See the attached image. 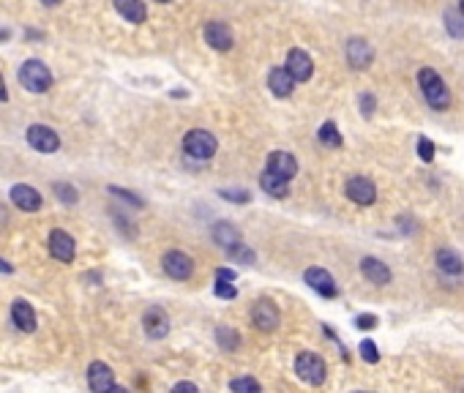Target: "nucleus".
I'll return each mask as SVG.
<instances>
[{
	"label": "nucleus",
	"instance_id": "c9c22d12",
	"mask_svg": "<svg viewBox=\"0 0 464 393\" xmlns=\"http://www.w3.org/2000/svg\"><path fill=\"white\" fill-rule=\"evenodd\" d=\"M109 194L123 196L126 202H134V205H140V207H142V199H137V194H131V192H123V189H118V186H112V189H109Z\"/></svg>",
	"mask_w": 464,
	"mask_h": 393
},
{
	"label": "nucleus",
	"instance_id": "a878e982",
	"mask_svg": "<svg viewBox=\"0 0 464 393\" xmlns=\"http://www.w3.org/2000/svg\"><path fill=\"white\" fill-rule=\"evenodd\" d=\"M320 142L328 145V148H341V131L336 129L333 121H328V123L320 126Z\"/></svg>",
	"mask_w": 464,
	"mask_h": 393
},
{
	"label": "nucleus",
	"instance_id": "a19ab883",
	"mask_svg": "<svg viewBox=\"0 0 464 393\" xmlns=\"http://www.w3.org/2000/svg\"><path fill=\"white\" fill-rule=\"evenodd\" d=\"M459 14L464 16V0H459Z\"/></svg>",
	"mask_w": 464,
	"mask_h": 393
},
{
	"label": "nucleus",
	"instance_id": "4be33fe9",
	"mask_svg": "<svg viewBox=\"0 0 464 393\" xmlns=\"http://www.w3.org/2000/svg\"><path fill=\"white\" fill-rule=\"evenodd\" d=\"M435 262H437V268H440L443 273H451V276H462L464 273L462 257H459L456 251H451V249H440L437 257H435Z\"/></svg>",
	"mask_w": 464,
	"mask_h": 393
},
{
	"label": "nucleus",
	"instance_id": "7c9ffc66",
	"mask_svg": "<svg viewBox=\"0 0 464 393\" xmlns=\"http://www.w3.org/2000/svg\"><path fill=\"white\" fill-rule=\"evenodd\" d=\"M216 295L230 301V298H235V295H237V290H235V287L230 284V279H216Z\"/></svg>",
	"mask_w": 464,
	"mask_h": 393
},
{
	"label": "nucleus",
	"instance_id": "f3484780",
	"mask_svg": "<svg viewBox=\"0 0 464 393\" xmlns=\"http://www.w3.org/2000/svg\"><path fill=\"white\" fill-rule=\"evenodd\" d=\"M361 273H363L366 281H372L377 287H385L391 281V268L385 262H380L377 257H363L361 259Z\"/></svg>",
	"mask_w": 464,
	"mask_h": 393
},
{
	"label": "nucleus",
	"instance_id": "6ab92c4d",
	"mask_svg": "<svg viewBox=\"0 0 464 393\" xmlns=\"http://www.w3.org/2000/svg\"><path fill=\"white\" fill-rule=\"evenodd\" d=\"M11 320H14V325H16L19 331H25V333H33V331H36V312H33V306H30L27 301H14V306H11Z\"/></svg>",
	"mask_w": 464,
	"mask_h": 393
},
{
	"label": "nucleus",
	"instance_id": "79ce46f5",
	"mask_svg": "<svg viewBox=\"0 0 464 393\" xmlns=\"http://www.w3.org/2000/svg\"><path fill=\"white\" fill-rule=\"evenodd\" d=\"M159 3H170V0H159Z\"/></svg>",
	"mask_w": 464,
	"mask_h": 393
},
{
	"label": "nucleus",
	"instance_id": "58836bf2",
	"mask_svg": "<svg viewBox=\"0 0 464 393\" xmlns=\"http://www.w3.org/2000/svg\"><path fill=\"white\" fill-rule=\"evenodd\" d=\"M5 218H8V216H5V210L0 207V224H5Z\"/></svg>",
	"mask_w": 464,
	"mask_h": 393
},
{
	"label": "nucleus",
	"instance_id": "aec40b11",
	"mask_svg": "<svg viewBox=\"0 0 464 393\" xmlns=\"http://www.w3.org/2000/svg\"><path fill=\"white\" fill-rule=\"evenodd\" d=\"M268 88H270V93H273V96L284 99V96H289V93H292L295 79L289 77V71H287V68H273V71L268 74Z\"/></svg>",
	"mask_w": 464,
	"mask_h": 393
},
{
	"label": "nucleus",
	"instance_id": "dca6fc26",
	"mask_svg": "<svg viewBox=\"0 0 464 393\" xmlns=\"http://www.w3.org/2000/svg\"><path fill=\"white\" fill-rule=\"evenodd\" d=\"M205 41H208L214 49H219V52L232 49L235 38H232L230 25H224V22H208V25H205Z\"/></svg>",
	"mask_w": 464,
	"mask_h": 393
},
{
	"label": "nucleus",
	"instance_id": "f03ea898",
	"mask_svg": "<svg viewBox=\"0 0 464 393\" xmlns=\"http://www.w3.org/2000/svg\"><path fill=\"white\" fill-rule=\"evenodd\" d=\"M19 82L22 88H27L30 93H47L52 88V71L41 63V60H25L19 68Z\"/></svg>",
	"mask_w": 464,
	"mask_h": 393
},
{
	"label": "nucleus",
	"instance_id": "6e6552de",
	"mask_svg": "<svg viewBox=\"0 0 464 393\" xmlns=\"http://www.w3.org/2000/svg\"><path fill=\"white\" fill-rule=\"evenodd\" d=\"M372 60H374V49H372V44H369L366 38L355 36V38H350V41H347V63H350L355 71L369 68V66H372Z\"/></svg>",
	"mask_w": 464,
	"mask_h": 393
},
{
	"label": "nucleus",
	"instance_id": "473e14b6",
	"mask_svg": "<svg viewBox=\"0 0 464 393\" xmlns=\"http://www.w3.org/2000/svg\"><path fill=\"white\" fill-rule=\"evenodd\" d=\"M355 325H358L361 331H374V328H377V317H374V314H361V317L355 320Z\"/></svg>",
	"mask_w": 464,
	"mask_h": 393
},
{
	"label": "nucleus",
	"instance_id": "b1692460",
	"mask_svg": "<svg viewBox=\"0 0 464 393\" xmlns=\"http://www.w3.org/2000/svg\"><path fill=\"white\" fill-rule=\"evenodd\" d=\"M214 240H216L219 246H224L227 251H230V249H235L237 243H243L240 232H237L232 224H216V227H214Z\"/></svg>",
	"mask_w": 464,
	"mask_h": 393
},
{
	"label": "nucleus",
	"instance_id": "ddd939ff",
	"mask_svg": "<svg viewBox=\"0 0 464 393\" xmlns=\"http://www.w3.org/2000/svg\"><path fill=\"white\" fill-rule=\"evenodd\" d=\"M142 328H145V333H148L151 339H164V336L170 333V317H167V312L159 309V306H151V309L142 314Z\"/></svg>",
	"mask_w": 464,
	"mask_h": 393
},
{
	"label": "nucleus",
	"instance_id": "c756f323",
	"mask_svg": "<svg viewBox=\"0 0 464 393\" xmlns=\"http://www.w3.org/2000/svg\"><path fill=\"white\" fill-rule=\"evenodd\" d=\"M232 391H262V385L257 383V380H251V377H240V380H232L230 383Z\"/></svg>",
	"mask_w": 464,
	"mask_h": 393
},
{
	"label": "nucleus",
	"instance_id": "cd10ccee",
	"mask_svg": "<svg viewBox=\"0 0 464 393\" xmlns=\"http://www.w3.org/2000/svg\"><path fill=\"white\" fill-rule=\"evenodd\" d=\"M52 189H55V194H57L60 202H68V205L77 202V189H74V186H68V183H55Z\"/></svg>",
	"mask_w": 464,
	"mask_h": 393
},
{
	"label": "nucleus",
	"instance_id": "20e7f679",
	"mask_svg": "<svg viewBox=\"0 0 464 393\" xmlns=\"http://www.w3.org/2000/svg\"><path fill=\"white\" fill-rule=\"evenodd\" d=\"M295 372H298V377H300L303 383H309V385H322V383H325V375H328L325 361H322L320 355H314V353L298 355Z\"/></svg>",
	"mask_w": 464,
	"mask_h": 393
},
{
	"label": "nucleus",
	"instance_id": "9b49d317",
	"mask_svg": "<svg viewBox=\"0 0 464 393\" xmlns=\"http://www.w3.org/2000/svg\"><path fill=\"white\" fill-rule=\"evenodd\" d=\"M303 279H306V284H309L314 292H320L322 298H336V295H339V287H336L333 276H331L325 268H309V270L303 273Z\"/></svg>",
	"mask_w": 464,
	"mask_h": 393
},
{
	"label": "nucleus",
	"instance_id": "4c0bfd02",
	"mask_svg": "<svg viewBox=\"0 0 464 393\" xmlns=\"http://www.w3.org/2000/svg\"><path fill=\"white\" fill-rule=\"evenodd\" d=\"M0 270H3V273H11V265H8L5 259H0Z\"/></svg>",
	"mask_w": 464,
	"mask_h": 393
},
{
	"label": "nucleus",
	"instance_id": "72a5a7b5",
	"mask_svg": "<svg viewBox=\"0 0 464 393\" xmlns=\"http://www.w3.org/2000/svg\"><path fill=\"white\" fill-rule=\"evenodd\" d=\"M374 107H377L374 96H372V93H363V96H361V112H363V115L369 118V115L374 112Z\"/></svg>",
	"mask_w": 464,
	"mask_h": 393
},
{
	"label": "nucleus",
	"instance_id": "e433bc0d",
	"mask_svg": "<svg viewBox=\"0 0 464 393\" xmlns=\"http://www.w3.org/2000/svg\"><path fill=\"white\" fill-rule=\"evenodd\" d=\"M216 279H230V281H235V270H230V268H219V270H216Z\"/></svg>",
	"mask_w": 464,
	"mask_h": 393
},
{
	"label": "nucleus",
	"instance_id": "f704fd0d",
	"mask_svg": "<svg viewBox=\"0 0 464 393\" xmlns=\"http://www.w3.org/2000/svg\"><path fill=\"white\" fill-rule=\"evenodd\" d=\"M222 196H224V199H230V202H248V199H251L248 192H230V189H224Z\"/></svg>",
	"mask_w": 464,
	"mask_h": 393
},
{
	"label": "nucleus",
	"instance_id": "a211bd4d",
	"mask_svg": "<svg viewBox=\"0 0 464 393\" xmlns=\"http://www.w3.org/2000/svg\"><path fill=\"white\" fill-rule=\"evenodd\" d=\"M11 202L19 207V210H25V213H33V210H38L41 207V194L33 189V186H25V183H16L14 189H11Z\"/></svg>",
	"mask_w": 464,
	"mask_h": 393
},
{
	"label": "nucleus",
	"instance_id": "2eb2a0df",
	"mask_svg": "<svg viewBox=\"0 0 464 393\" xmlns=\"http://www.w3.org/2000/svg\"><path fill=\"white\" fill-rule=\"evenodd\" d=\"M347 196L355 202V205H372L377 199V189L369 178L358 175V178H350L347 181Z\"/></svg>",
	"mask_w": 464,
	"mask_h": 393
},
{
	"label": "nucleus",
	"instance_id": "c85d7f7f",
	"mask_svg": "<svg viewBox=\"0 0 464 393\" xmlns=\"http://www.w3.org/2000/svg\"><path fill=\"white\" fill-rule=\"evenodd\" d=\"M361 358L366 361V364H377L380 361V353H377V344L374 342H361Z\"/></svg>",
	"mask_w": 464,
	"mask_h": 393
},
{
	"label": "nucleus",
	"instance_id": "5701e85b",
	"mask_svg": "<svg viewBox=\"0 0 464 393\" xmlns=\"http://www.w3.org/2000/svg\"><path fill=\"white\" fill-rule=\"evenodd\" d=\"M259 186H262V192L270 196H276V199H284V196L289 194V181H281V178H276L273 173H262V178H259Z\"/></svg>",
	"mask_w": 464,
	"mask_h": 393
},
{
	"label": "nucleus",
	"instance_id": "2f4dec72",
	"mask_svg": "<svg viewBox=\"0 0 464 393\" xmlns=\"http://www.w3.org/2000/svg\"><path fill=\"white\" fill-rule=\"evenodd\" d=\"M418 156H421L424 162H432V159H435V142H429L426 137H421V140H418Z\"/></svg>",
	"mask_w": 464,
	"mask_h": 393
},
{
	"label": "nucleus",
	"instance_id": "f257e3e1",
	"mask_svg": "<svg viewBox=\"0 0 464 393\" xmlns=\"http://www.w3.org/2000/svg\"><path fill=\"white\" fill-rule=\"evenodd\" d=\"M418 82H421L424 99H426L435 110H448V107H451V93H448L443 77H440L435 68H424V71L418 74Z\"/></svg>",
	"mask_w": 464,
	"mask_h": 393
},
{
	"label": "nucleus",
	"instance_id": "4468645a",
	"mask_svg": "<svg viewBox=\"0 0 464 393\" xmlns=\"http://www.w3.org/2000/svg\"><path fill=\"white\" fill-rule=\"evenodd\" d=\"M88 385H90V391L96 393L112 391V388H115V372H112L107 364L96 361V364L88 366Z\"/></svg>",
	"mask_w": 464,
	"mask_h": 393
},
{
	"label": "nucleus",
	"instance_id": "bb28decb",
	"mask_svg": "<svg viewBox=\"0 0 464 393\" xmlns=\"http://www.w3.org/2000/svg\"><path fill=\"white\" fill-rule=\"evenodd\" d=\"M446 27L454 38H462L464 36V16L459 11H446Z\"/></svg>",
	"mask_w": 464,
	"mask_h": 393
},
{
	"label": "nucleus",
	"instance_id": "9d476101",
	"mask_svg": "<svg viewBox=\"0 0 464 393\" xmlns=\"http://www.w3.org/2000/svg\"><path fill=\"white\" fill-rule=\"evenodd\" d=\"M284 68L289 71V77H292L295 82H306V79H311V74H314V63H311L309 52H303V49H289Z\"/></svg>",
	"mask_w": 464,
	"mask_h": 393
},
{
	"label": "nucleus",
	"instance_id": "ea45409f",
	"mask_svg": "<svg viewBox=\"0 0 464 393\" xmlns=\"http://www.w3.org/2000/svg\"><path fill=\"white\" fill-rule=\"evenodd\" d=\"M41 3H44V5H57L60 0H41Z\"/></svg>",
	"mask_w": 464,
	"mask_h": 393
},
{
	"label": "nucleus",
	"instance_id": "423d86ee",
	"mask_svg": "<svg viewBox=\"0 0 464 393\" xmlns=\"http://www.w3.org/2000/svg\"><path fill=\"white\" fill-rule=\"evenodd\" d=\"M27 145H30L33 151H38V153H55V151L60 148V137H57L49 126L36 123V126L27 129Z\"/></svg>",
	"mask_w": 464,
	"mask_h": 393
},
{
	"label": "nucleus",
	"instance_id": "7ed1b4c3",
	"mask_svg": "<svg viewBox=\"0 0 464 393\" xmlns=\"http://www.w3.org/2000/svg\"><path fill=\"white\" fill-rule=\"evenodd\" d=\"M183 151L192 156V159H200V162H208L214 159L216 153V137L205 129H192L186 137H183Z\"/></svg>",
	"mask_w": 464,
	"mask_h": 393
},
{
	"label": "nucleus",
	"instance_id": "39448f33",
	"mask_svg": "<svg viewBox=\"0 0 464 393\" xmlns=\"http://www.w3.org/2000/svg\"><path fill=\"white\" fill-rule=\"evenodd\" d=\"M162 268H164V273H167L170 279H175V281H186V279H192V273H194L192 257H189L186 251H178V249H172V251H167V254L162 257Z\"/></svg>",
	"mask_w": 464,
	"mask_h": 393
},
{
	"label": "nucleus",
	"instance_id": "412c9836",
	"mask_svg": "<svg viewBox=\"0 0 464 393\" xmlns=\"http://www.w3.org/2000/svg\"><path fill=\"white\" fill-rule=\"evenodd\" d=\"M115 8L126 22H134V25L145 22V16H148V8L142 0H115Z\"/></svg>",
	"mask_w": 464,
	"mask_h": 393
},
{
	"label": "nucleus",
	"instance_id": "393cba45",
	"mask_svg": "<svg viewBox=\"0 0 464 393\" xmlns=\"http://www.w3.org/2000/svg\"><path fill=\"white\" fill-rule=\"evenodd\" d=\"M216 342L222 344V350L232 353V350H237V344H240V336H237V331H235V328H230V325H219V328H216Z\"/></svg>",
	"mask_w": 464,
	"mask_h": 393
},
{
	"label": "nucleus",
	"instance_id": "0eeeda50",
	"mask_svg": "<svg viewBox=\"0 0 464 393\" xmlns=\"http://www.w3.org/2000/svg\"><path fill=\"white\" fill-rule=\"evenodd\" d=\"M251 322H254V328H259L265 333H273L279 328V322H281L276 303L273 301H257L254 309H251Z\"/></svg>",
	"mask_w": 464,
	"mask_h": 393
},
{
	"label": "nucleus",
	"instance_id": "1a4fd4ad",
	"mask_svg": "<svg viewBox=\"0 0 464 393\" xmlns=\"http://www.w3.org/2000/svg\"><path fill=\"white\" fill-rule=\"evenodd\" d=\"M265 170L273 173V175L281 178V181H292V178L298 175V162H295V156L287 153V151H273V153L268 156Z\"/></svg>",
	"mask_w": 464,
	"mask_h": 393
},
{
	"label": "nucleus",
	"instance_id": "f8f14e48",
	"mask_svg": "<svg viewBox=\"0 0 464 393\" xmlns=\"http://www.w3.org/2000/svg\"><path fill=\"white\" fill-rule=\"evenodd\" d=\"M49 254L57 259V262H71L74 254H77V246H74V238L63 229H52L49 232Z\"/></svg>",
	"mask_w": 464,
	"mask_h": 393
}]
</instances>
